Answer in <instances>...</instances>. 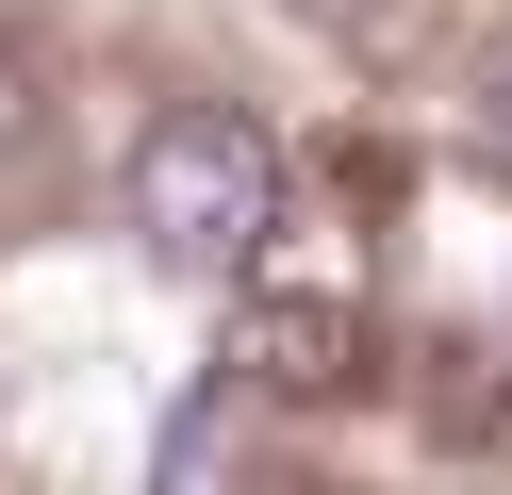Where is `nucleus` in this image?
<instances>
[{
    "label": "nucleus",
    "mask_w": 512,
    "mask_h": 495,
    "mask_svg": "<svg viewBox=\"0 0 512 495\" xmlns=\"http://www.w3.org/2000/svg\"><path fill=\"white\" fill-rule=\"evenodd\" d=\"M347 347H364V264H347V231H265V248H248V297H232V380L248 396H331Z\"/></svg>",
    "instance_id": "nucleus-2"
},
{
    "label": "nucleus",
    "mask_w": 512,
    "mask_h": 495,
    "mask_svg": "<svg viewBox=\"0 0 512 495\" xmlns=\"http://www.w3.org/2000/svg\"><path fill=\"white\" fill-rule=\"evenodd\" d=\"M479 149L512 165V33H496V50H479Z\"/></svg>",
    "instance_id": "nucleus-3"
},
{
    "label": "nucleus",
    "mask_w": 512,
    "mask_h": 495,
    "mask_svg": "<svg viewBox=\"0 0 512 495\" xmlns=\"http://www.w3.org/2000/svg\"><path fill=\"white\" fill-rule=\"evenodd\" d=\"M133 248L182 264V281H248V248L281 231V149L232 116V99H166L133 132Z\"/></svg>",
    "instance_id": "nucleus-1"
}]
</instances>
